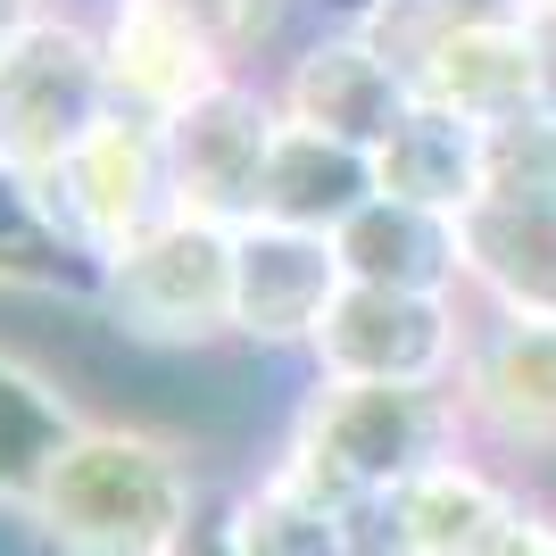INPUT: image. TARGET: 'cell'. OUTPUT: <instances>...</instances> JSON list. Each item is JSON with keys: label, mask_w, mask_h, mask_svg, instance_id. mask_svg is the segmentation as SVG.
Wrapping results in <instances>:
<instances>
[{"label": "cell", "mask_w": 556, "mask_h": 556, "mask_svg": "<svg viewBox=\"0 0 556 556\" xmlns=\"http://www.w3.org/2000/svg\"><path fill=\"white\" fill-rule=\"evenodd\" d=\"M92 316L125 349H166V357H200L232 341V232L216 225H159L125 257L92 275Z\"/></svg>", "instance_id": "cell-4"}, {"label": "cell", "mask_w": 556, "mask_h": 556, "mask_svg": "<svg viewBox=\"0 0 556 556\" xmlns=\"http://www.w3.org/2000/svg\"><path fill=\"white\" fill-rule=\"evenodd\" d=\"M465 441L498 457L507 473L556 465V316H507L482 307L457 366Z\"/></svg>", "instance_id": "cell-8"}, {"label": "cell", "mask_w": 556, "mask_h": 556, "mask_svg": "<svg viewBox=\"0 0 556 556\" xmlns=\"http://www.w3.org/2000/svg\"><path fill=\"white\" fill-rule=\"evenodd\" d=\"M465 416L457 391H424V382H316L282 424V448L266 465L316 490L325 507L357 515L374 498H391L424 473V465L457 457Z\"/></svg>", "instance_id": "cell-2"}, {"label": "cell", "mask_w": 556, "mask_h": 556, "mask_svg": "<svg viewBox=\"0 0 556 556\" xmlns=\"http://www.w3.org/2000/svg\"><path fill=\"white\" fill-rule=\"evenodd\" d=\"M100 116H116L100 9L42 0L25 17V34L0 50V175L17 191L50 184L100 134Z\"/></svg>", "instance_id": "cell-3"}, {"label": "cell", "mask_w": 556, "mask_h": 556, "mask_svg": "<svg viewBox=\"0 0 556 556\" xmlns=\"http://www.w3.org/2000/svg\"><path fill=\"white\" fill-rule=\"evenodd\" d=\"M184 556H232V548H225V523H216V507L200 515V532L184 540Z\"/></svg>", "instance_id": "cell-26"}, {"label": "cell", "mask_w": 556, "mask_h": 556, "mask_svg": "<svg viewBox=\"0 0 556 556\" xmlns=\"http://www.w3.org/2000/svg\"><path fill=\"white\" fill-rule=\"evenodd\" d=\"M166 134V184H175V216L216 232L257 225V184H266V159L282 141V109L266 75H225L208 92L175 109L159 125Z\"/></svg>", "instance_id": "cell-6"}, {"label": "cell", "mask_w": 556, "mask_h": 556, "mask_svg": "<svg viewBox=\"0 0 556 556\" xmlns=\"http://www.w3.org/2000/svg\"><path fill=\"white\" fill-rule=\"evenodd\" d=\"M75 399L50 382L42 366H25L17 349H0V515L25 523L34 490H42L50 457L75 441Z\"/></svg>", "instance_id": "cell-19"}, {"label": "cell", "mask_w": 556, "mask_h": 556, "mask_svg": "<svg viewBox=\"0 0 556 556\" xmlns=\"http://www.w3.org/2000/svg\"><path fill=\"white\" fill-rule=\"evenodd\" d=\"M100 50H109V100L125 116H150V125H166L208 84H225L208 42L166 0H100Z\"/></svg>", "instance_id": "cell-13"}, {"label": "cell", "mask_w": 556, "mask_h": 556, "mask_svg": "<svg viewBox=\"0 0 556 556\" xmlns=\"http://www.w3.org/2000/svg\"><path fill=\"white\" fill-rule=\"evenodd\" d=\"M166 9L208 42L225 75H257V59H275L291 25V0H166Z\"/></svg>", "instance_id": "cell-21"}, {"label": "cell", "mask_w": 556, "mask_h": 556, "mask_svg": "<svg viewBox=\"0 0 556 556\" xmlns=\"http://www.w3.org/2000/svg\"><path fill=\"white\" fill-rule=\"evenodd\" d=\"M498 556H556V507H540V498H532V515L515 523V540Z\"/></svg>", "instance_id": "cell-25"}, {"label": "cell", "mask_w": 556, "mask_h": 556, "mask_svg": "<svg viewBox=\"0 0 556 556\" xmlns=\"http://www.w3.org/2000/svg\"><path fill=\"white\" fill-rule=\"evenodd\" d=\"M216 523H225L232 556H357L349 540V515L325 507L316 490H300L291 473H250L216 498Z\"/></svg>", "instance_id": "cell-18"}, {"label": "cell", "mask_w": 556, "mask_h": 556, "mask_svg": "<svg viewBox=\"0 0 556 556\" xmlns=\"http://www.w3.org/2000/svg\"><path fill=\"white\" fill-rule=\"evenodd\" d=\"M349 282H374V291H424V300H465V250H457V216L407 208V200H382L374 191L366 208L332 232Z\"/></svg>", "instance_id": "cell-15"}, {"label": "cell", "mask_w": 556, "mask_h": 556, "mask_svg": "<svg viewBox=\"0 0 556 556\" xmlns=\"http://www.w3.org/2000/svg\"><path fill=\"white\" fill-rule=\"evenodd\" d=\"M490 9H507V0H357L349 25H357V34L399 67V84L416 92V75L432 67V50H441L457 25L490 17Z\"/></svg>", "instance_id": "cell-20"}, {"label": "cell", "mask_w": 556, "mask_h": 556, "mask_svg": "<svg viewBox=\"0 0 556 556\" xmlns=\"http://www.w3.org/2000/svg\"><path fill=\"white\" fill-rule=\"evenodd\" d=\"M266 84H275L282 125L325 134V141H341V150H366V159L391 141V125L407 116V100H416L407 84H399V67L349 17H332L325 34H307Z\"/></svg>", "instance_id": "cell-10"}, {"label": "cell", "mask_w": 556, "mask_h": 556, "mask_svg": "<svg viewBox=\"0 0 556 556\" xmlns=\"http://www.w3.org/2000/svg\"><path fill=\"white\" fill-rule=\"evenodd\" d=\"M50 266H59V250H50V232L34 225V208H25V191L0 175V291H42Z\"/></svg>", "instance_id": "cell-23"}, {"label": "cell", "mask_w": 556, "mask_h": 556, "mask_svg": "<svg viewBox=\"0 0 556 556\" xmlns=\"http://www.w3.org/2000/svg\"><path fill=\"white\" fill-rule=\"evenodd\" d=\"M523 9V42H532V75H540V109L556 116V0H515Z\"/></svg>", "instance_id": "cell-24"}, {"label": "cell", "mask_w": 556, "mask_h": 556, "mask_svg": "<svg viewBox=\"0 0 556 556\" xmlns=\"http://www.w3.org/2000/svg\"><path fill=\"white\" fill-rule=\"evenodd\" d=\"M465 341H473V307L465 300L349 282L332 300L325 332L307 341V366H316V382H424V391H457Z\"/></svg>", "instance_id": "cell-9"}, {"label": "cell", "mask_w": 556, "mask_h": 556, "mask_svg": "<svg viewBox=\"0 0 556 556\" xmlns=\"http://www.w3.org/2000/svg\"><path fill=\"white\" fill-rule=\"evenodd\" d=\"M416 100L432 109H457L465 125H507V116L540 109V75H532V42H523V9H490V17L457 25L441 50H432V67L416 75Z\"/></svg>", "instance_id": "cell-14"}, {"label": "cell", "mask_w": 556, "mask_h": 556, "mask_svg": "<svg viewBox=\"0 0 556 556\" xmlns=\"http://www.w3.org/2000/svg\"><path fill=\"white\" fill-rule=\"evenodd\" d=\"M482 191H556V116L523 109L482 134Z\"/></svg>", "instance_id": "cell-22"}, {"label": "cell", "mask_w": 556, "mask_h": 556, "mask_svg": "<svg viewBox=\"0 0 556 556\" xmlns=\"http://www.w3.org/2000/svg\"><path fill=\"white\" fill-rule=\"evenodd\" d=\"M200 515L208 482L175 432L84 416L25 507V540L42 556H184Z\"/></svg>", "instance_id": "cell-1"}, {"label": "cell", "mask_w": 556, "mask_h": 556, "mask_svg": "<svg viewBox=\"0 0 556 556\" xmlns=\"http://www.w3.org/2000/svg\"><path fill=\"white\" fill-rule=\"evenodd\" d=\"M34 225L50 232L59 257H84V266H109L134 241H150L159 225H175V184H166V134L150 116H100V134L75 150L50 184L25 191Z\"/></svg>", "instance_id": "cell-5"}, {"label": "cell", "mask_w": 556, "mask_h": 556, "mask_svg": "<svg viewBox=\"0 0 556 556\" xmlns=\"http://www.w3.org/2000/svg\"><path fill=\"white\" fill-rule=\"evenodd\" d=\"M374 200V159L366 150H341L325 134H300L282 125L275 159H266V184H257V225H291V232H341L349 216Z\"/></svg>", "instance_id": "cell-17"}, {"label": "cell", "mask_w": 556, "mask_h": 556, "mask_svg": "<svg viewBox=\"0 0 556 556\" xmlns=\"http://www.w3.org/2000/svg\"><path fill=\"white\" fill-rule=\"evenodd\" d=\"M465 300L507 316H556V191H482L457 216Z\"/></svg>", "instance_id": "cell-12"}, {"label": "cell", "mask_w": 556, "mask_h": 556, "mask_svg": "<svg viewBox=\"0 0 556 556\" xmlns=\"http://www.w3.org/2000/svg\"><path fill=\"white\" fill-rule=\"evenodd\" d=\"M374 191L432 216H465L482 200V125H465L457 109H432V100H407L391 141L374 150Z\"/></svg>", "instance_id": "cell-16"}, {"label": "cell", "mask_w": 556, "mask_h": 556, "mask_svg": "<svg viewBox=\"0 0 556 556\" xmlns=\"http://www.w3.org/2000/svg\"><path fill=\"white\" fill-rule=\"evenodd\" d=\"M349 291V266L325 232L241 225L232 232V349H300L325 332L332 300Z\"/></svg>", "instance_id": "cell-11"}, {"label": "cell", "mask_w": 556, "mask_h": 556, "mask_svg": "<svg viewBox=\"0 0 556 556\" xmlns=\"http://www.w3.org/2000/svg\"><path fill=\"white\" fill-rule=\"evenodd\" d=\"M34 9H42V0H0V50L25 34V17H34Z\"/></svg>", "instance_id": "cell-27"}, {"label": "cell", "mask_w": 556, "mask_h": 556, "mask_svg": "<svg viewBox=\"0 0 556 556\" xmlns=\"http://www.w3.org/2000/svg\"><path fill=\"white\" fill-rule=\"evenodd\" d=\"M523 515H532L523 473L490 465L482 448H457V457L424 465L407 490L357 507L349 540H357V556H498Z\"/></svg>", "instance_id": "cell-7"}]
</instances>
